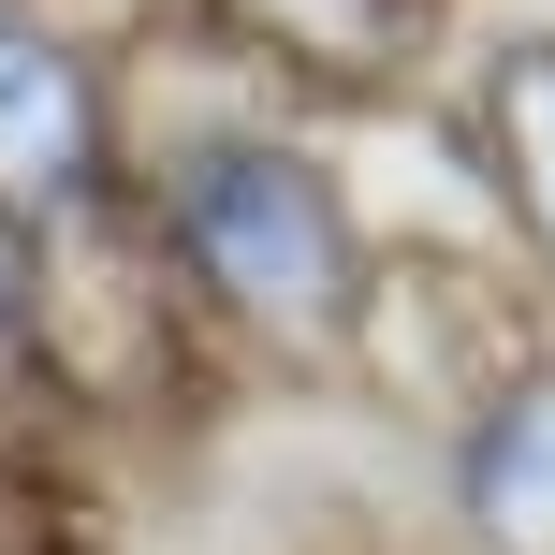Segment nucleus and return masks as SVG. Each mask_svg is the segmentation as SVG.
I'll use <instances>...</instances> for the list:
<instances>
[{"instance_id": "nucleus-2", "label": "nucleus", "mask_w": 555, "mask_h": 555, "mask_svg": "<svg viewBox=\"0 0 555 555\" xmlns=\"http://www.w3.org/2000/svg\"><path fill=\"white\" fill-rule=\"evenodd\" d=\"M468 527L482 555H555V365L468 424Z\"/></svg>"}, {"instance_id": "nucleus-3", "label": "nucleus", "mask_w": 555, "mask_h": 555, "mask_svg": "<svg viewBox=\"0 0 555 555\" xmlns=\"http://www.w3.org/2000/svg\"><path fill=\"white\" fill-rule=\"evenodd\" d=\"M88 176V74L44 29H0V205H59Z\"/></svg>"}, {"instance_id": "nucleus-5", "label": "nucleus", "mask_w": 555, "mask_h": 555, "mask_svg": "<svg viewBox=\"0 0 555 555\" xmlns=\"http://www.w3.org/2000/svg\"><path fill=\"white\" fill-rule=\"evenodd\" d=\"M29 336V249H15V220H0V351Z\"/></svg>"}, {"instance_id": "nucleus-4", "label": "nucleus", "mask_w": 555, "mask_h": 555, "mask_svg": "<svg viewBox=\"0 0 555 555\" xmlns=\"http://www.w3.org/2000/svg\"><path fill=\"white\" fill-rule=\"evenodd\" d=\"M498 176H512V205H527V234L555 249V44L498 59Z\"/></svg>"}, {"instance_id": "nucleus-1", "label": "nucleus", "mask_w": 555, "mask_h": 555, "mask_svg": "<svg viewBox=\"0 0 555 555\" xmlns=\"http://www.w3.org/2000/svg\"><path fill=\"white\" fill-rule=\"evenodd\" d=\"M176 249H191V278L249 336H278V351H322V336L351 322V293H365L351 205H336L293 146H205V162L176 176Z\"/></svg>"}]
</instances>
